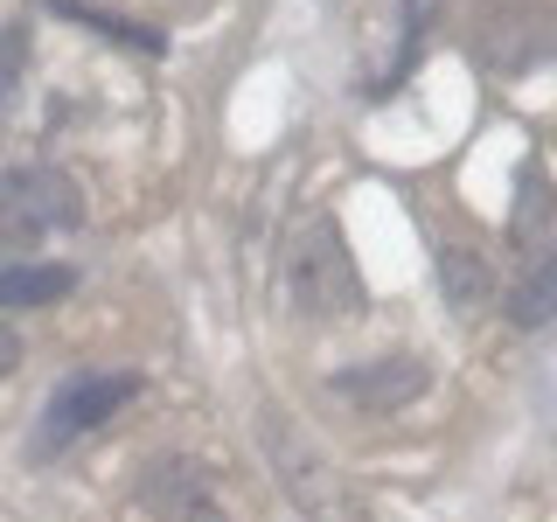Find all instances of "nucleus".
Returning a JSON list of instances; mask_svg holds the SVG:
<instances>
[{"label": "nucleus", "mask_w": 557, "mask_h": 522, "mask_svg": "<svg viewBox=\"0 0 557 522\" xmlns=\"http://www.w3.org/2000/svg\"><path fill=\"white\" fill-rule=\"evenodd\" d=\"M265 460H272L278 487H286V501L307 522H362L356 495H348V481H342V467L327 460V452L313 446V432H300L293 418L265 411Z\"/></svg>", "instance_id": "f257e3e1"}, {"label": "nucleus", "mask_w": 557, "mask_h": 522, "mask_svg": "<svg viewBox=\"0 0 557 522\" xmlns=\"http://www.w3.org/2000/svg\"><path fill=\"white\" fill-rule=\"evenodd\" d=\"M286 293L307 313L335 321V313H356L362 300V278H356V251L327 216H307L300 231L286 237Z\"/></svg>", "instance_id": "f03ea898"}, {"label": "nucleus", "mask_w": 557, "mask_h": 522, "mask_svg": "<svg viewBox=\"0 0 557 522\" xmlns=\"http://www.w3.org/2000/svg\"><path fill=\"white\" fill-rule=\"evenodd\" d=\"M84 223V196L63 167H14L0 182V251H28V244L57 237V231H77Z\"/></svg>", "instance_id": "7ed1b4c3"}, {"label": "nucleus", "mask_w": 557, "mask_h": 522, "mask_svg": "<svg viewBox=\"0 0 557 522\" xmlns=\"http://www.w3.org/2000/svg\"><path fill=\"white\" fill-rule=\"evenodd\" d=\"M133 390H139V376H133V370H98V376L63 383V390L49 397L42 425H35V460H49V452L77 446L84 432H98L112 411H126V405H133Z\"/></svg>", "instance_id": "20e7f679"}, {"label": "nucleus", "mask_w": 557, "mask_h": 522, "mask_svg": "<svg viewBox=\"0 0 557 522\" xmlns=\"http://www.w3.org/2000/svg\"><path fill=\"white\" fill-rule=\"evenodd\" d=\"M327 390H342L356 411H397V405H411V397L425 390V362H411V356H397V362H362V370H342Z\"/></svg>", "instance_id": "39448f33"}, {"label": "nucleus", "mask_w": 557, "mask_h": 522, "mask_svg": "<svg viewBox=\"0 0 557 522\" xmlns=\"http://www.w3.org/2000/svg\"><path fill=\"white\" fill-rule=\"evenodd\" d=\"M77 286L70 265H8L0 272V307H49Z\"/></svg>", "instance_id": "423d86ee"}, {"label": "nucleus", "mask_w": 557, "mask_h": 522, "mask_svg": "<svg viewBox=\"0 0 557 522\" xmlns=\"http://www.w3.org/2000/svg\"><path fill=\"white\" fill-rule=\"evenodd\" d=\"M550 300H557V258H530V272H522V286L509 293V321L516 327H544L550 321Z\"/></svg>", "instance_id": "0eeeda50"}, {"label": "nucleus", "mask_w": 557, "mask_h": 522, "mask_svg": "<svg viewBox=\"0 0 557 522\" xmlns=\"http://www.w3.org/2000/svg\"><path fill=\"white\" fill-rule=\"evenodd\" d=\"M440 286L453 293V307H481L487 300V265L474 251H446L440 258Z\"/></svg>", "instance_id": "6e6552de"}, {"label": "nucleus", "mask_w": 557, "mask_h": 522, "mask_svg": "<svg viewBox=\"0 0 557 522\" xmlns=\"http://www.w3.org/2000/svg\"><path fill=\"white\" fill-rule=\"evenodd\" d=\"M57 14H70V22H84V28H98V35H119V42H133V49H161V35L153 28H139V22H119V14H98V8H84V0H49Z\"/></svg>", "instance_id": "1a4fd4ad"}, {"label": "nucleus", "mask_w": 557, "mask_h": 522, "mask_svg": "<svg viewBox=\"0 0 557 522\" xmlns=\"http://www.w3.org/2000/svg\"><path fill=\"white\" fill-rule=\"evenodd\" d=\"M516 237L530 244V258L550 251V216H544V174H530L522 182V209H516Z\"/></svg>", "instance_id": "9d476101"}, {"label": "nucleus", "mask_w": 557, "mask_h": 522, "mask_svg": "<svg viewBox=\"0 0 557 522\" xmlns=\"http://www.w3.org/2000/svg\"><path fill=\"white\" fill-rule=\"evenodd\" d=\"M432 8H440V0H405V63L391 70V84H397V77H405V70H411L418 42H425V28H432Z\"/></svg>", "instance_id": "9b49d317"}, {"label": "nucleus", "mask_w": 557, "mask_h": 522, "mask_svg": "<svg viewBox=\"0 0 557 522\" xmlns=\"http://www.w3.org/2000/svg\"><path fill=\"white\" fill-rule=\"evenodd\" d=\"M22 57H28L22 28H0V104H8V98H14V84H22Z\"/></svg>", "instance_id": "f8f14e48"}, {"label": "nucleus", "mask_w": 557, "mask_h": 522, "mask_svg": "<svg viewBox=\"0 0 557 522\" xmlns=\"http://www.w3.org/2000/svg\"><path fill=\"white\" fill-rule=\"evenodd\" d=\"M14 362H22V335H14V327H8V321H0V376H8V370H14Z\"/></svg>", "instance_id": "ddd939ff"}]
</instances>
